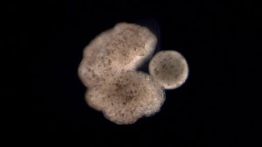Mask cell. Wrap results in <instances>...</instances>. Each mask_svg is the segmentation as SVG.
Listing matches in <instances>:
<instances>
[{
    "label": "cell",
    "mask_w": 262,
    "mask_h": 147,
    "mask_svg": "<svg viewBox=\"0 0 262 147\" xmlns=\"http://www.w3.org/2000/svg\"><path fill=\"white\" fill-rule=\"evenodd\" d=\"M158 39L149 29L118 23L85 47L78 70L87 88L120 72L137 70L156 51Z\"/></svg>",
    "instance_id": "cell-1"
},
{
    "label": "cell",
    "mask_w": 262,
    "mask_h": 147,
    "mask_svg": "<svg viewBox=\"0 0 262 147\" xmlns=\"http://www.w3.org/2000/svg\"><path fill=\"white\" fill-rule=\"evenodd\" d=\"M166 93L148 74L138 70L120 72L88 88L85 101L92 108L119 125L135 123L161 110Z\"/></svg>",
    "instance_id": "cell-2"
},
{
    "label": "cell",
    "mask_w": 262,
    "mask_h": 147,
    "mask_svg": "<svg viewBox=\"0 0 262 147\" xmlns=\"http://www.w3.org/2000/svg\"><path fill=\"white\" fill-rule=\"evenodd\" d=\"M149 72L160 87L170 90L181 87L186 82L189 66L185 57L177 51H161L151 60Z\"/></svg>",
    "instance_id": "cell-3"
}]
</instances>
